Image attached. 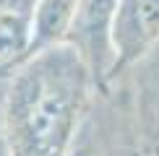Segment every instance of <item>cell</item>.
Here are the masks:
<instances>
[{
    "instance_id": "6da1fadb",
    "label": "cell",
    "mask_w": 159,
    "mask_h": 156,
    "mask_svg": "<svg viewBox=\"0 0 159 156\" xmlns=\"http://www.w3.org/2000/svg\"><path fill=\"white\" fill-rule=\"evenodd\" d=\"M89 76L78 52L63 42L13 70L3 99V141L11 156H68Z\"/></svg>"
},
{
    "instance_id": "52a82bcc",
    "label": "cell",
    "mask_w": 159,
    "mask_h": 156,
    "mask_svg": "<svg viewBox=\"0 0 159 156\" xmlns=\"http://www.w3.org/2000/svg\"><path fill=\"white\" fill-rule=\"evenodd\" d=\"M0 156H11L8 146H5V141H3V135H0Z\"/></svg>"
},
{
    "instance_id": "7a4b0ae2",
    "label": "cell",
    "mask_w": 159,
    "mask_h": 156,
    "mask_svg": "<svg viewBox=\"0 0 159 156\" xmlns=\"http://www.w3.org/2000/svg\"><path fill=\"white\" fill-rule=\"evenodd\" d=\"M117 0H76V11L65 31L63 44L73 47L89 73L112 70V44L110 29L115 18Z\"/></svg>"
},
{
    "instance_id": "8992f818",
    "label": "cell",
    "mask_w": 159,
    "mask_h": 156,
    "mask_svg": "<svg viewBox=\"0 0 159 156\" xmlns=\"http://www.w3.org/2000/svg\"><path fill=\"white\" fill-rule=\"evenodd\" d=\"M3 99H5V86L0 83V135H3Z\"/></svg>"
},
{
    "instance_id": "277c9868",
    "label": "cell",
    "mask_w": 159,
    "mask_h": 156,
    "mask_svg": "<svg viewBox=\"0 0 159 156\" xmlns=\"http://www.w3.org/2000/svg\"><path fill=\"white\" fill-rule=\"evenodd\" d=\"M76 0H39L31 13V55L44 47L60 44L70 26Z\"/></svg>"
},
{
    "instance_id": "3957f363",
    "label": "cell",
    "mask_w": 159,
    "mask_h": 156,
    "mask_svg": "<svg viewBox=\"0 0 159 156\" xmlns=\"http://www.w3.org/2000/svg\"><path fill=\"white\" fill-rule=\"evenodd\" d=\"M159 39V0H117L110 29L112 70L138 60Z\"/></svg>"
},
{
    "instance_id": "5b68a950",
    "label": "cell",
    "mask_w": 159,
    "mask_h": 156,
    "mask_svg": "<svg viewBox=\"0 0 159 156\" xmlns=\"http://www.w3.org/2000/svg\"><path fill=\"white\" fill-rule=\"evenodd\" d=\"M31 55V18L24 11H0V76L13 73Z\"/></svg>"
}]
</instances>
